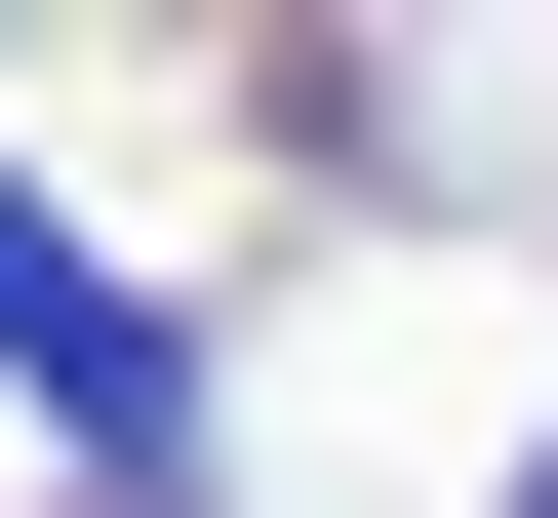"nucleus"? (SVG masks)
Masks as SVG:
<instances>
[{
  "label": "nucleus",
  "instance_id": "f257e3e1",
  "mask_svg": "<svg viewBox=\"0 0 558 518\" xmlns=\"http://www.w3.org/2000/svg\"><path fill=\"white\" fill-rule=\"evenodd\" d=\"M0 399L81 438V479H160V438H199V359H160V279H120V240H40V200H0Z\"/></svg>",
  "mask_w": 558,
  "mask_h": 518
},
{
  "label": "nucleus",
  "instance_id": "f03ea898",
  "mask_svg": "<svg viewBox=\"0 0 558 518\" xmlns=\"http://www.w3.org/2000/svg\"><path fill=\"white\" fill-rule=\"evenodd\" d=\"M519 518H558V438H519Z\"/></svg>",
  "mask_w": 558,
  "mask_h": 518
}]
</instances>
